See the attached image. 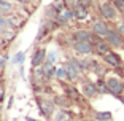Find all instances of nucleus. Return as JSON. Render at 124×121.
<instances>
[{"label":"nucleus","instance_id":"obj_10","mask_svg":"<svg viewBox=\"0 0 124 121\" xmlns=\"http://www.w3.org/2000/svg\"><path fill=\"white\" fill-rule=\"evenodd\" d=\"M45 57H46V51L45 49H37L33 57H32V65L33 67H41L45 64Z\"/></svg>","mask_w":124,"mask_h":121},{"label":"nucleus","instance_id":"obj_29","mask_svg":"<svg viewBox=\"0 0 124 121\" xmlns=\"http://www.w3.org/2000/svg\"><path fill=\"white\" fill-rule=\"evenodd\" d=\"M3 97H5V92H3V89L0 88V102H2V100H3Z\"/></svg>","mask_w":124,"mask_h":121},{"label":"nucleus","instance_id":"obj_26","mask_svg":"<svg viewBox=\"0 0 124 121\" xmlns=\"http://www.w3.org/2000/svg\"><path fill=\"white\" fill-rule=\"evenodd\" d=\"M18 24H19L18 18H10V19H8V26H10V27H16Z\"/></svg>","mask_w":124,"mask_h":121},{"label":"nucleus","instance_id":"obj_22","mask_svg":"<svg viewBox=\"0 0 124 121\" xmlns=\"http://www.w3.org/2000/svg\"><path fill=\"white\" fill-rule=\"evenodd\" d=\"M64 2H65V7L67 8H72V10L80 3V0H64Z\"/></svg>","mask_w":124,"mask_h":121},{"label":"nucleus","instance_id":"obj_3","mask_svg":"<svg viewBox=\"0 0 124 121\" xmlns=\"http://www.w3.org/2000/svg\"><path fill=\"white\" fill-rule=\"evenodd\" d=\"M65 72H67V78L70 81H75L80 77V65H78V59H69V62L65 64Z\"/></svg>","mask_w":124,"mask_h":121},{"label":"nucleus","instance_id":"obj_20","mask_svg":"<svg viewBox=\"0 0 124 121\" xmlns=\"http://www.w3.org/2000/svg\"><path fill=\"white\" fill-rule=\"evenodd\" d=\"M111 3L115 5V8H116L118 11L124 13V0H111Z\"/></svg>","mask_w":124,"mask_h":121},{"label":"nucleus","instance_id":"obj_6","mask_svg":"<svg viewBox=\"0 0 124 121\" xmlns=\"http://www.w3.org/2000/svg\"><path fill=\"white\" fill-rule=\"evenodd\" d=\"M108 30H110L108 26H107L103 21H95L94 24H92V33L97 35V37H100V38H105Z\"/></svg>","mask_w":124,"mask_h":121},{"label":"nucleus","instance_id":"obj_23","mask_svg":"<svg viewBox=\"0 0 124 121\" xmlns=\"http://www.w3.org/2000/svg\"><path fill=\"white\" fill-rule=\"evenodd\" d=\"M7 27H8V19L0 15V30H5Z\"/></svg>","mask_w":124,"mask_h":121},{"label":"nucleus","instance_id":"obj_1","mask_svg":"<svg viewBox=\"0 0 124 121\" xmlns=\"http://www.w3.org/2000/svg\"><path fill=\"white\" fill-rule=\"evenodd\" d=\"M105 40L108 41V45L111 48H123V45H124V37L116 29H110L108 33H107V37H105Z\"/></svg>","mask_w":124,"mask_h":121},{"label":"nucleus","instance_id":"obj_14","mask_svg":"<svg viewBox=\"0 0 124 121\" xmlns=\"http://www.w3.org/2000/svg\"><path fill=\"white\" fill-rule=\"evenodd\" d=\"M111 118H113L111 112H97L95 113V120L97 121H111Z\"/></svg>","mask_w":124,"mask_h":121},{"label":"nucleus","instance_id":"obj_2","mask_svg":"<svg viewBox=\"0 0 124 121\" xmlns=\"http://www.w3.org/2000/svg\"><path fill=\"white\" fill-rule=\"evenodd\" d=\"M107 86H108V92L110 94L116 96V97H119V96L124 92V83L119 80V78H116V77L108 78V80H107Z\"/></svg>","mask_w":124,"mask_h":121},{"label":"nucleus","instance_id":"obj_27","mask_svg":"<svg viewBox=\"0 0 124 121\" xmlns=\"http://www.w3.org/2000/svg\"><path fill=\"white\" fill-rule=\"evenodd\" d=\"M116 30H118V32H119L121 35H123V37H124V22H119V24H118Z\"/></svg>","mask_w":124,"mask_h":121},{"label":"nucleus","instance_id":"obj_24","mask_svg":"<svg viewBox=\"0 0 124 121\" xmlns=\"http://www.w3.org/2000/svg\"><path fill=\"white\" fill-rule=\"evenodd\" d=\"M46 61H48V62H51V64H54L56 62V53H48V54H46Z\"/></svg>","mask_w":124,"mask_h":121},{"label":"nucleus","instance_id":"obj_28","mask_svg":"<svg viewBox=\"0 0 124 121\" xmlns=\"http://www.w3.org/2000/svg\"><path fill=\"white\" fill-rule=\"evenodd\" d=\"M54 102H57V104H61V105H65V100L62 99V97H56V99H54Z\"/></svg>","mask_w":124,"mask_h":121},{"label":"nucleus","instance_id":"obj_25","mask_svg":"<svg viewBox=\"0 0 124 121\" xmlns=\"http://www.w3.org/2000/svg\"><path fill=\"white\" fill-rule=\"evenodd\" d=\"M78 5H81V7H84V8H91V5H92V0H80V3Z\"/></svg>","mask_w":124,"mask_h":121},{"label":"nucleus","instance_id":"obj_17","mask_svg":"<svg viewBox=\"0 0 124 121\" xmlns=\"http://www.w3.org/2000/svg\"><path fill=\"white\" fill-rule=\"evenodd\" d=\"M54 121H70V115L67 113L65 110H61L57 115H56Z\"/></svg>","mask_w":124,"mask_h":121},{"label":"nucleus","instance_id":"obj_4","mask_svg":"<svg viewBox=\"0 0 124 121\" xmlns=\"http://www.w3.org/2000/svg\"><path fill=\"white\" fill-rule=\"evenodd\" d=\"M100 15L108 21H115L118 16V10L115 8L113 3H102L100 5Z\"/></svg>","mask_w":124,"mask_h":121},{"label":"nucleus","instance_id":"obj_9","mask_svg":"<svg viewBox=\"0 0 124 121\" xmlns=\"http://www.w3.org/2000/svg\"><path fill=\"white\" fill-rule=\"evenodd\" d=\"M92 37H94V33H91L89 30H77V32L73 33V38H75V41H91Z\"/></svg>","mask_w":124,"mask_h":121},{"label":"nucleus","instance_id":"obj_34","mask_svg":"<svg viewBox=\"0 0 124 121\" xmlns=\"http://www.w3.org/2000/svg\"><path fill=\"white\" fill-rule=\"evenodd\" d=\"M0 59H2V56H0Z\"/></svg>","mask_w":124,"mask_h":121},{"label":"nucleus","instance_id":"obj_19","mask_svg":"<svg viewBox=\"0 0 124 121\" xmlns=\"http://www.w3.org/2000/svg\"><path fill=\"white\" fill-rule=\"evenodd\" d=\"M65 91H67V94H70V97H73V99H78V97H80L78 91L75 88H72V86H65Z\"/></svg>","mask_w":124,"mask_h":121},{"label":"nucleus","instance_id":"obj_30","mask_svg":"<svg viewBox=\"0 0 124 121\" xmlns=\"http://www.w3.org/2000/svg\"><path fill=\"white\" fill-rule=\"evenodd\" d=\"M119 99H121V102H123V104H124V92H123V94H121V96H119Z\"/></svg>","mask_w":124,"mask_h":121},{"label":"nucleus","instance_id":"obj_21","mask_svg":"<svg viewBox=\"0 0 124 121\" xmlns=\"http://www.w3.org/2000/svg\"><path fill=\"white\" fill-rule=\"evenodd\" d=\"M56 77H57V78H61V80H64V78H67L65 67H62V69H57V72H56Z\"/></svg>","mask_w":124,"mask_h":121},{"label":"nucleus","instance_id":"obj_35","mask_svg":"<svg viewBox=\"0 0 124 121\" xmlns=\"http://www.w3.org/2000/svg\"><path fill=\"white\" fill-rule=\"evenodd\" d=\"M123 22H124V21H123Z\"/></svg>","mask_w":124,"mask_h":121},{"label":"nucleus","instance_id":"obj_5","mask_svg":"<svg viewBox=\"0 0 124 121\" xmlns=\"http://www.w3.org/2000/svg\"><path fill=\"white\" fill-rule=\"evenodd\" d=\"M73 48L75 51L80 53V54H91L94 51V45L91 41H75L73 43Z\"/></svg>","mask_w":124,"mask_h":121},{"label":"nucleus","instance_id":"obj_7","mask_svg":"<svg viewBox=\"0 0 124 121\" xmlns=\"http://www.w3.org/2000/svg\"><path fill=\"white\" fill-rule=\"evenodd\" d=\"M103 61H105L108 65H111V67H119L121 65V57H119V54H116V53H113V51L107 53V54L103 56Z\"/></svg>","mask_w":124,"mask_h":121},{"label":"nucleus","instance_id":"obj_32","mask_svg":"<svg viewBox=\"0 0 124 121\" xmlns=\"http://www.w3.org/2000/svg\"><path fill=\"white\" fill-rule=\"evenodd\" d=\"M123 49H124V45H123Z\"/></svg>","mask_w":124,"mask_h":121},{"label":"nucleus","instance_id":"obj_12","mask_svg":"<svg viewBox=\"0 0 124 121\" xmlns=\"http://www.w3.org/2000/svg\"><path fill=\"white\" fill-rule=\"evenodd\" d=\"M38 105H40V112L43 115H46V116H49V115L54 112V104H53L51 100H40Z\"/></svg>","mask_w":124,"mask_h":121},{"label":"nucleus","instance_id":"obj_16","mask_svg":"<svg viewBox=\"0 0 124 121\" xmlns=\"http://www.w3.org/2000/svg\"><path fill=\"white\" fill-rule=\"evenodd\" d=\"M13 11V5L10 3V2H7V0H3V2H0V13H11Z\"/></svg>","mask_w":124,"mask_h":121},{"label":"nucleus","instance_id":"obj_13","mask_svg":"<svg viewBox=\"0 0 124 121\" xmlns=\"http://www.w3.org/2000/svg\"><path fill=\"white\" fill-rule=\"evenodd\" d=\"M73 13H75V19H78V21H84V19H88V16H89L88 8L81 7V5H77V7L73 8Z\"/></svg>","mask_w":124,"mask_h":121},{"label":"nucleus","instance_id":"obj_18","mask_svg":"<svg viewBox=\"0 0 124 121\" xmlns=\"http://www.w3.org/2000/svg\"><path fill=\"white\" fill-rule=\"evenodd\" d=\"M24 59H26V53H24V51H19L18 54L15 56L13 62H15V64H22V62H24Z\"/></svg>","mask_w":124,"mask_h":121},{"label":"nucleus","instance_id":"obj_8","mask_svg":"<svg viewBox=\"0 0 124 121\" xmlns=\"http://www.w3.org/2000/svg\"><path fill=\"white\" fill-rule=\"evenodd\" d=\"M57 22H61V24H65V22H69L70 19H75V13H73L72 8H65L64 11H61L57 15Z\"/></svg>","mask_w":124,"mask_h":121},{"label":"nucleus","instance_id":"obj_15","mask_svg":"<svg viewBox=\"0 0 124 121\" xmlns=\"http://www.w3.org/2000/svg\"><path fill=\"white\" fill-rule=\"evenodd\" d=\"M95 86H97L99 94H107V92H108V86H107V81L99 80V81H95Z\"/></svg>","mask_w":124,"mask_h":121},{"label":"nucleus","instance_id":"obj_11","mask_svg":"<svg viewBox=\"0 0 124 121\" xmlns=\"http://www.w3.org/2000/svg\"><path fill=\"white\" fill-rule=\"evenodd\" d=\"M83 92L86 97H94V96H97V86H95V83H91V81H84L83 83Z\"/></svg>","mask_w":124,"mask_h":121},{"label":"nucleus","instance_id":"obj_31","mask_svg":"<svg viewBox=\"0 0 124 121\" xmlns=\"http://www.w3.org/2000/svg\"><path fill=\"white\" fill-rule=\"evenodd\" d=\"M26 121H38V120H33V118H27Z\"/></svg>","mask_w":124,"mask_h":121},{"label":"nucleus","instance_id":"obj_33","mask_svg":"<svg viewBox=\"0 0 124 121\" xmlns=\"http://www.w3.org/2000/svg\"><path fill=\"white\" fill-rule=\"evenodd\" d=\"M0 2H3V0H0Z\"/></svg>","mask_w":124,"mask_h":121}]
</instances>
